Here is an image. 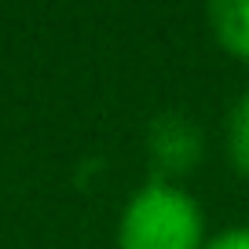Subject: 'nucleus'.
Returning a JSON list of instances; mask_svg holds the SVG:
<instances>
[{"mask_svg": "<svg viewBox=\"0 0 249 249\" xmlns=\"http://www.w3.org/2000/svg\"><path fill=\"white\" fill-rule=\"evenodd\" d=\"M117 249H205V213L198 198L169 179L143 183L121 209Z\"/></svg>", "mask_w": 249, "mask_h": 249, "instance_id": "nucleus-1", "label": "nucleus"}, {"mask_svg": "<svg viewBox=\"0 0 249 249\" xmlns=\"http://www.w3.org/2000/svg\"><path fill=\"white\" fill-rule=\"evenodd\" d=\"M147 154L150 165H154L158 176L154 179H169L172 176H187L205 154V140H202V128L187 114H158L147 128Z\"/></svg>", "mask_w": 249, "mask_h": 249, "instance_id": "nucleus-2", "label": "nucleus"}, {"mask_svg": "<svg viewBox=\"0 0 249 249\" xmlns=\"http://www.w3.org/2000/svg\"><path fill=\"white\" fill-rule=\"evenodd\" d=\"M209 26L227 55L249 62V0H216L209 4Z\"/></svg>", "mask_w": 249, "mask_h": 249, "instance_id": "nucleus-3", "label": "nucleus"}, {"mask_svg": "<svg viewBox=\"0 0 249 249\" xmlns=\"http://www.w3.org/2000/svg\"><path fill=\"white\" fill-rule=\"evenodd\" d=\"M227 158L234 172L249 179V92H242L227 114Z\"/></svg>", "mask_w": 249, "mask_h": 249, "instance_id": "nucleus-4", "label": "nucleus"}, {"mask_svg": "<svg viewBox=\"0 0 249 249\" xmlns=\"http://www.w3.org/2000/svg\"><path fill=\"white\" fill-rule=\"evenodd\" d=\"M205 249H249V227H227L205 238Z\"/></svg>", "mask_w": 249, "mask_h": 249, "instance_id": "nucleus-5", "label": "nucleus"}]
</instances>
